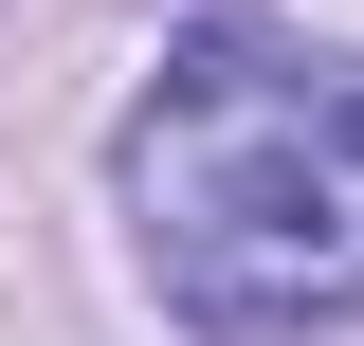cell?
Returning a JSON list of instances; mask_svg holds the SVG:
<instances>
[{"label": "cell", "mask_w": 364, "mask_h": 346, "mask_svg": "<svg viewBox=\"0 0 364 346\" xmlns=\"http://www.w3.org/2000/svg\"><path fill=\"white\" fill-rule=\"evenodd\" d=\"M128 237L200 346H364V55L200 19L128 110Z\"/></svg>", "instance_id": "obj_1"}]
</instances>
